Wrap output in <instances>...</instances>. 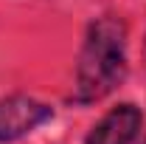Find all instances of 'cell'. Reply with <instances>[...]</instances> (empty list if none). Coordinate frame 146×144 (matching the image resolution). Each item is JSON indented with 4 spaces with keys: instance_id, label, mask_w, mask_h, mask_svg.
<instances>
[{
    "instance_id": "1",
    "label": "cell",
    "mask_w": 146,
    "mask_h": 144,
    "mask_svg": "<svg viewBox=\"0 0 146 144\" xmlns=\"http://www.w3.org/2000/svg\"><path fill=\"white\" fill-rule=\"evenodd\" d=\"M127 31L118 20L104 17L93 23L79 57V99H101L127 73Z\"/></svg>"
},
{
    "instance_id": "2",
    "label": "cell",
    "mask_w": 146,
    "mask_h": 144,
    "mask_svg": "<svg viewBox=\"0 0 146 144\" xmlns=\"http://www.w3.org/2000/svg\"><path fill=\"white\" fill-rule=\"evenodd\" d=\"M51 119V108L28 96H9L0 102V141H14Z\"/></svg>"
},
{
    "instance_id": "3",
    "label": "cell",
    "mask_w": 146,
    "mask_h": 144,
    "mask_svg": "<svg viewBox=\"0 0 146 144\" xmlns=\"http://www.w3.org/2000/svg\"><path fill=\"white\" fill-rule=\"evenodd\" d=\"M141 130V110L135 105H118L90 130L84 144H129Z\"/></svg>"
},
{
    "instance_id": "4",
    "label": "cell",
    "mask_w": 146,
    "mask_h": 144,
    "mask_svg": "<svg viewBox=\"0 0 146 144\" xmlns=\"http://www.w3.org/2000/svg\"><path fill=\"white\" fill-rule=\"evenodd\" d=\"M143 144H146V139H143Z\"/></svg>"
}]
</instances>
